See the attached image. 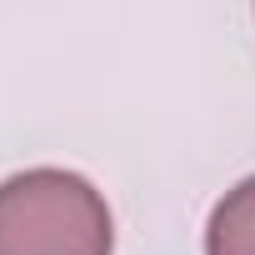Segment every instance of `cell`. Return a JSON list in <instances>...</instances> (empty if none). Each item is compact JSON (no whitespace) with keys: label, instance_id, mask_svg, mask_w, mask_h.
<instances>
[{"label":"cell","instance_id":"cell-1","mask_svg":"<svg viewBox=\"0 0 255 255\" xmlns=\"http://www.w3.org/2000/svg\"><path fill=\"white\" fill-rule=\"evenodd\" d=\"M115 225L105 195L55 165L0 180V255H110Z\"/></svg>","mask_w":255,"mask_h":255},{"label":"cell","instance_id":"cell-2","mask_svg":"<svg viewBox=\"0 0 255 255\" xmlns=\"http://www.w3.org/2000/svg\"><path fill=\"white\" fill-rule=\"evenodd\" d=\"M205 255H255V175L215 200L205 225Z\"/></svg>","mask_w":255,"mask_h":255}]
</instances>
